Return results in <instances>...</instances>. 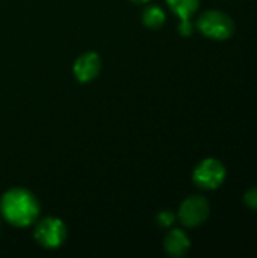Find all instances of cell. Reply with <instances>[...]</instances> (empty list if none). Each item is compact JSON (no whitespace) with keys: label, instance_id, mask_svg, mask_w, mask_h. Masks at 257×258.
Returning <instances> with one entry per match:
<instances>
[{"label":"cell","instance_id":"obj_9","mask_svg":"<svg viewBox=\"0 0 257 258\" xmlns=\"http://www.w3.org/2000/svg\"><path fill=\"white\" fill-rule=\"evenodd\" d=\"M142 23L148 29H161L165 23V12L156 5L147 6L142 12Z\"/></svg>","mask_w":257,"mask_h":258},{"label":"cell","instance_id":"obj_8","mask_svg":"<svg viewBox=\"0 0 257 258\" xmlns=\"http://www.w3.org/2000/svg\"><path fill=\"white\" fill-rule=\"evenodd\" d=\"M167 3L180 20H188L198 9L200 0H167Z\"/></svg>","mask_w":257,"mask_h":258},{"label":"cell","instance_id":"obj_13","mask_svg":"<svg viewBox=\"0 0 257 258\" xmlns=\"http://www.w3.org/2000/svg\"><path fill=\"white\" fill-rule=\"evenodd\" d=\"M132 2H133V3H139V5H141V3H147V2H150V0H132Z\"/></svg>","mask_w":257,"mask_h":258},{"label":"cell","instance_id":"obj_5","mask_svg":"<svg viewBox=\"0 0 257 258\" xmlns=\"http://www.w3.org/2000/svg\"><path fill=\"white\" fill-rule=\"evenodd\" d=\"M194 183L201 189H217L226 180V168L217 159H204L194 169Z\"/></svg>","mask_w":257,"mask_h":258},{"label":"cell","instance_id":"obj_12","mask_svg":"<svg viewBox=\"0 0 257 258\" xmlns=\"http://www.w3.org/2000/svg\"><path fill=\"white\" fill-rule=\"evenodd\" d=\"M179 32H180L183 36H189V35L192 33V23L189 21V18H188V20H182V23H180V26H179Z\"/></svg>","mask_w":257,"mask_h":258},{"label":"cell","instance_id":"obj_11","mask_svg":"<svg viewBox=\"0 0 257 258\" xmlns=\"http://www.w3.org/2000/svg\"><path fill=\"white\" fill-rule=\"evenodd\" d=\"M244 201H245V204H247L250 209L257 210V186L251 187L250 190H247V194H245V197H244Z\"/></svg>","mask_w":257,"mask_h":258},{"label":"cell","instance_id":"obj_10","mask_svg":"<svg viewBox=\"0 0 257 258\" xmlns=\"http://www.w3.org/2000/svg\"><path fill=\"white\" fill-rule=\"evenodd\" d=\"M156 219H158V224L161 227H170V225H173L176 216H174V213H171L168 210H164V212L158 213V218Z\"/></svg>","mask_w":257,"mask_h":258},{"label":"cell","instance_id":"obj_2","mask_svg":"<svg viewBox=\"0 0 257 258\" xmlns=\"http://www.w3.org/2000/svg\"><path fill=\"white\" fill-rule=\"evenodd\" d=\"M198 30L208 38L224 41L235 33V23L229 14L217 9L203 12L197 20Z\"/></svg>","mask_w":257,"mask_h":258},{"label":"cell","instance_id":"obj_6","mask_svg":"<svg viewBox=\"0 0 257 258\" xmlns=\"http://www.w3.org/2000/svg\"><path fill=\"white\" fill-rule=\"evenodd\" d=\"M100 70H101V59L95 51H86L80 54L73 67L74 76L80 83L92 82L100 74Z\"/></svg>","mask_w":257,"mask_h":258},{"label":"cell","instance_id":"obj_4","mask_svg":"<svg viewBox=\"0 0 257 258\" xmlns=\"http://www.w3.org/2000/svg\"><path fill=\"white\" fill-rule=\"evenodd\" d=\"M209 213H211L209 201L204 197L192 195L182 203L179 209V221L188 228H195L208 221Z\"/></svg>","mask_w":257,"mask_h":258},{"label":"cell","instance_id":"obj_1","mask_svg":"<svg viewBox=\"0 0 257 258\" xmlns=\"http://www.w3.org/2000/svg\"><path fill=\"white\" fill-rule=\"evenodd\" d=\"M0 212L8 224L17 228H24L38 219L39 203L30 190L24 187H12L3 194L0 200Z\"/></svg>","mask_w":257,"mask_h":258},{"label":"cell","instance_id":"obj_3","mask_svg":"<svg viewBox=\"0 0 257 258\" xmlns=\"http://www.w3.org/2000/svg\"><path fill=\"white\" fill-rule=\"evenodd\" d=\"M67 239V227L59 218H45L35 227V240L45 249H56Z\"/></svg>","mask_w":257,"mask_h":258},{"label":"cell","instance_id":"obj_7","mask_svg":"<svg viewBox=\"0 0 257 258\" xmlns=\"http://www.w3.org/2000/svg\"><path fill=\"white\" fill-rule=\"evenodd\" d=\"M164 248L170 257H185L188 254V251L191 249V240L185 231L174 228L167 234V237L164 240Z\"/></svg>","mask_w":257,"mask_h":258}]
</instances>
